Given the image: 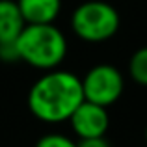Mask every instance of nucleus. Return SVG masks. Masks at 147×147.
Wrapping results in <instances>:
<instances>
[{
  "instance_id": "f257e3e1",
  "label": "nucleus",
  "mask_w": 147,
  "mask_h": 147,
  "mask_svg": "<svg viewBox=\"0 0 147 147\" xmlns=\"http://www.w3.org/2000/svg\"><path fill=\"white\" fill-rule=\"evenodd\" d=\"M84 100L82 78L71 71L52 69L32 84L28 91V108L43 123L69 121L73 112Z\"/></svg>"
},
{
  "instance_id": "f03ea898",
  "label": "nucleus",
  "mask_w": 147,
  "mask_h": 147,
  "mask_svg": "<svg viewBox=\"0 0 147 147\" xmlns=\"http://www.w3.org/2000/svg\"><path fill=\"white\" fill-rule=\"evenodd\" d=\"M19 60L36 69L52 71L67 56V39L54 22L26 24L15 41Z\"/></svg>"
},
{
  "instance_id": "7ed1b4c3",
  "label": "nucleus",
  "mask_w": 147,
  "mask_h": 147,
  "mask_svg": "<svg viewBox=\"0 0 147 147\" xmlns=\"http://www.w3.org/2000/svg\"><path fill=\"white\" fill-rule=\"evenodd\" d=\"M121 26L119 13L112 4L102 0H88L71 15V28L86 43H102L117 34Z\"/></svg>"
},
{
  "instance_id": "20e7f679",
  "label": "nucleus",
  "mask_w": 147,
  "mask_h": 147,
  "mask_svg": "<svg viewBox=\"0 0 147 147\" xmlns=\"http://www.w3.org/2000/svg\"><path fill=\"white\" fill-rule=\"evenodd\" d=\"M125 90V78L121 71L110 63H99L91 67L82 78L84 100L108 108L115 104Z\"/></svg>"
},
{
  "instance_id": "39448f33",
  "label": "nucleus",
  "mask_w": 147,
  "mask_h": 147,
  "mask_svg": "<svg viewBox=\"0 0 147 147\" xmlns=\"http://www.w3.org/2000/svg\"><path fill=\"white\" fill-rule=\"evenodd\" d=\"M69 123H71L75 134L80 140L102 138V136H106V130L110 127L108 108L95 104V102H90V100H82L80 106L69 117Z\"/></svg>"
},
{
  "instance_id": "423d86ee",
  "label": "nucleus",
  "mask_w": 147,
  "mask_h": 147,
  "mask_svg": "<svg viewBox=\"0 0 147 147\" xmlns=\"http://www.w3.org/2000/svg\"><path fill=\"white\" fill-rule=\"evenodd\" d=\"M26 24H50L61 11V0H17Z\"/></svg>"
},
{
  "instance_id": "0eeeda50",
  "label": "nucleus",
  "mask_w": 147,
  "mask_h": 147,
  "mask_svg": "<svg viewBox=\"0 0 147 147\" xmlns=\"http://www.w3.org/2000/svg\"><path fill=\"white\" fill-rule=\"evenodd\" d=\"M26 21L17 0H0V43H13L24 30Z\"/></svg>"
},
{
  "instance_id": "6e6552de",
  "label": "nucleus",
  "mask_w": 147,
  "mask_h": 147,
  "mask_svg": "<svg viewBox=\"0 0 147 147\" xmlns=\"http://www.w3.org/2000/svg\"><path fill=\"white\" fill-rule=\"evenodd\" d=\"M129 75L136 84L147 88V47L138 49L129 60Z\"/></svg>"
},
{
  "instance_id": "1a4fd4ad",
  "label": "nucleus",
  "mask_w": 147,
  "mask_h": 147,
  "mask_svg": "<svg viewBox=\"0 0 147 147\" xmlns=\"http://www.w3.org/2000/svg\"><path fill=\"white\" fill-rule=\"evenodd\" d=\"M36 147H76V142L63 134H45L37 140Z\"/></svg>"
},
{
  "instance_id": "9d476101",
  "label": "nucleus",
  "mask_w": 147,
  "mask_h": 147,
  "mask_svg": "<svg viewBox=\"0 0 147 147\" xmlns=\"http://www.w3.org/2000/svg\"><path fill=\"white\" fill-rule=\"evenodd\" d=\"M0 60L2 61H19L15 41L13 43H0Z\"/></svg>"
},
{
  "instance_id": "9b49d317",
  "label": "nucleus",
  "mask_w": 147,
  "mask_h": 147,
  "mask_svg": "<svg viewBox=\"0 0 147 147\" xmlns=\"http://www.w3.org/2000/svg\"><path fill=\"white\" fill-rule=\"evenodd\" d=\"M76 147H110L106 138H88V140H80Z\"/></svg>"
},
{
  "instance_id": "f8f14e48",
  "label": "nucleus",
  "mask_w": 147,
  "mask_h": 147,
  "mask_svg": "<svg viewBox=\"0 0 147 147\" xmlns=\"http://www.w3.org/2000/svg\"><path fill=\"white\" fill-rule=\"evenodd\" d=\"M145 144H147V125H145Z\"/></svg>"
}]
</instances>
